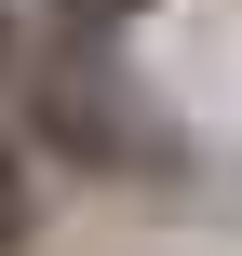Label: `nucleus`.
I'll return each mask as SVG.
<instances>
[{
	"label": "nucleus",
	"instance_id": "obj_1",
	"mask_svg": "<svg viewBox=\"0 0 242 256\" xmlns=\"http://www.w3.org/2000/svg\"><path fill=\"white\" fill-rule=\"evenodd\" d=\"M13 122H27V162L81 176V189H148V176H189V135H175V122L148 108V81H135L108 40H81V27H54V40L27 54Z\"/></svg>",
	"mask_w": 242,
	"mask_h": 256
},
{
	"label": "nucleus",
	"instance_id": "obj_2",
	"mask_svg": "<svg viewBox=\"0 0 242 256\" xmlns=\"http://www.w3.org/2000/svg\"><path fill=\"white\" fill-rule=\"evenodd\" d=\"M40 243V162H27V135H0V256Z\"/></svg>",
	"mask_w": 242,
	"mask_h": 256
},
{
	"label": "nucleus",
	"instance_id": "obj_3",
	"mask_svg": "<svg viewBox=\"0 0 242 256\" xmlns=\"http://www.w3.org/2000/svg\"><path fill=\"white\" fill-rule=\"evenodd\" d=\"M54 14H67L81 40H121V27H135V14H162V0H54Z\"/></svg>",
	"mask_w": 242,
	"mask_h": 256
},
{
	"label": "nucleus",
	"instance_id": "obj_4",
	"mask_svg": "<svg viewBox=\"0 0 242 256\" xmlns=\"http://www.w3.org/2000/svg\"><path fill=\"white\" fill-rule=\"evenodd\" d=\"M27 54H40V40H27V14H13V0H0V94H13V81H27Z\"/></svg>",
	"mask_w": 242,
	"mask_h": 256
}]
</instances>
